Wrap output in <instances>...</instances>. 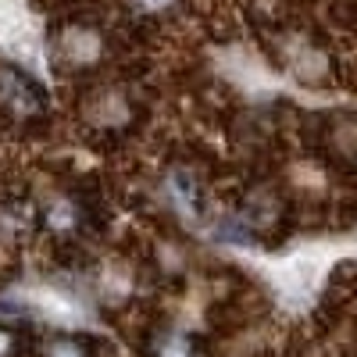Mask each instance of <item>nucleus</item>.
<instances>
[{
    "instance_id": "nucleus-1",
    "label": "nucleus",
    "mask_w": 357,
    "mask_h": 357,
    "mask_svg": "<svg viewBox=\"0 0 357 357\" xmlns=\"http://www.w3.org/2000/svg\"><path fill=\"white\" fill-rule=\"evenodd\" d=\"M272 275L289 296H307L321 272H318V257L314 254H296V257H286L282 264H275Z\"/></svg>"
}]
</instances>
